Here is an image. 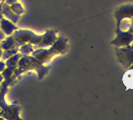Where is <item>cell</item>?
I'll list each match as a JSON object with an SVG mask.
<instances>
[{"instance_id": "7a4b0ae2", "label": "cell", "mask_w": 133, "mask_h": 120, "mask_svg": "<svg viewBox=\"0 0 133 120\" xmlns=\"http://www.w3.org/2000/svg\"><path fill=\"white\" fill-rule=\"evenodd\" d=\"M116 39L111 43L116 48L126 47L131 45L133 42V34L129 31H122L116 29Z\"/></svg>"}, {"instance_id": "6da1fadb", "label": "cell", "mask_w": 133, "mask_h": 120, "mask_svg": "<svg viewBox=\"0 0 133 120\" xmlns=\"http://www.w3.org/2000/svg\"><path fill=\"white\" fill-rule=\"evenodd\" d=\"M116 54L118 62L124 68L129 69L133 65V47L131 45L117 48L116 49Z\"/></svg>"}, {"instance_id": "3957f363", "label": "cell", "mask_w": 133, "mask_h": 120, "mask_svg": "<svg viewBox=\"0 0 133 120\" xmlns=\"http://www.w3.org/2000/svg\"><path fill=\"white\" fill-rule=\"evenodd\" d=\"M114 16L116 20V25L122 19H131L133 17V3H127L118 7L114 12Z\"/></svg>"}, {"instance_id": "5b68a950", "label": "cell", "mask_w": 133, "mask_h": 120, "mask_svg": "<svg viewBox=\"0 0 133 120\" xmlns=\"http://www.w3.org/2000/svg\"><path fill=\"white\" fill-rule=\"evenodd\" d=\"M131 46H132V47H133V42H132V43H131Z\"/></svg>"}, {"instance_id": "277c9868", "label": "cell", "mask_w": 133, "mask_h": 120, "mask_svg": "<svg viewBox=\"0 0 133 120\" xmlns=\"http://www.w3.org/2000/svg\"><path fill=\"white\" fill-rule=\"evenodd\" d=\"M129 32H131V34H133V17L131 18V27H130V29H129Z\"/></svg>"}]
</instances>
